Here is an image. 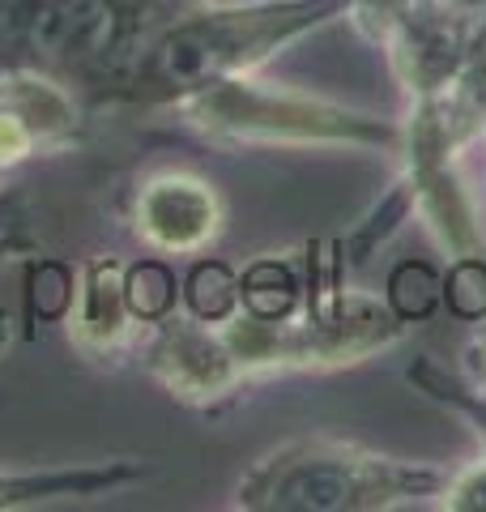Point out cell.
Listing matches in <instances>:
<instances>
[{
    "label": "cell",
    "instance_id": "obj_1",
    "mask_svg": "<svg viewBox=\"0 0 486 512\" xmlns=\"http://www.w3.org/2000/svg\"><path fill=\"white\" fill-rule=\"evenodd\" d=\"M342 0H269V5H201L162 22L133 60L107 111H167L209 86L256 73L282 43L320 26Z\"/></svg>",
    "mask_w": 486,
    "mask_h": 512
},
{
    "label": "cell",
    "instance_id": "obj_2",
    "mask_svg": "<svg viewBox=\"0 0 486 512\" xmlns=\"http://www.w3.org/2000/svg\"><path fill=\"white\" fill-rule=\"evenodd\" d=\"M167 18V0H0V73L56 77L99 116Z\"/></svg>",
    "mask_w": 486,
    "mask_h": 512
},
{
    "label": "cell",
    "instance_id": "obj_3",
    "mask_svg": "<svg viewBox=\"0 0 486 512\" xmlns=\"http://www.w3.org/2000/svg\"><path fill=\"white\" fill-rule=\"evenodd\" d=\"M380 466L354 461L350 448L299 440L282 444L239 478V508H346L376 504Z\"/></svg>",
    "mask_w": 486,
    "mask_h": 512
},
{
    "label": "cell",
    "instance_id": "obj_4",
    "mask_svg": "<svg viewBox=\"0 0 486 512\" xmlns=\"http://www.w3.org/2000/svg\"><path fill=\"white\" fill-rule=\"evenodd\" d=\"M222 227L226 205L197 171H150L128 197V231L154 256H197L222 235Z\"/></svg>",
    "mask_w": 486,
    "mask_h": 512
},
{
    "label": "cell",
    "instance_id": "obj_5",
    "mask_svg": "<svg viewBox=\"0 0 486 512\" xmlns=\"http://www.w3.org/2000/svg\"><path fill=\"white\" fill-rule=\"evenodd\" d=\"M124 261L120 256H90L73 269V291L64 303L69 342L94 363L120 359L133 350L137 329H145L128 308L124 295Z\"/></svg>",
    "mask_w": 486,
    "mask_h": 512
},
{
    "label": "cell",
    "instance_id": "obj_6",
    "mask_svg": "<svg viewBox=\"0 0 486 512\" xmlns=\"http://www.w3.org/2000/svg\"><path fill=\"white\" fill-rule=\"evenodd\" d=\"M154 474L150 461L111 457V461H64V466H30L13 470L0 466V512H30L52 504H90L145 483Z\"/></svg>",
    "mask_w": 486,
    "mask_h": 512
},
{
    "label": "cell",
    "instance_id": "obj_7",
    "mask_svg": "<svg viewBox=\"0 0 486 512\" xmlns=\"http://www.w3.org/2000/svg\"><path fill=\"white\" fill-rule=\"evenodd\" d=\"M124 295H128V308L141 320L145 329L162 320L167 312H175V299H180V286H175V274L162 261H137L124 269Z\"/></svg>",
    "mask_w": 486,
    "mask_h": 512
},
{
    "label": "cell",
    "instance_id": "obj_8",
    "mask_svg": "<svg viewBox=\"0 0 486 512\" xmlns=\"http://www.w3.org/2000/svg\"><path fill=\"white\" fill-rule=\"evenodd\" d=\"M184 303H188V312L201 316V320H226V316H235L239 303H243L239 278L226 265L205 261V265L192 269V278L184 282Z\"/></svg>",
    "mask_w": 486,
    "mask_h": 512
},
{
    "label": "cell",
    "instance_id": "obj_9",
    "mask_svg": "<svg viewBox=\"0 0 486 512\" xmlns=\"http://www.w3.org/2000/svg\"><path fill=\"white\" fill-rule=\"evenodd\" d=\"M201 5H214V0H167V13L175 18V13H184V9H201ZM167 18V22H171Z\"/></svg>",
    "mask_w": 486,
    "mask_h": 512
}]
</instances>
